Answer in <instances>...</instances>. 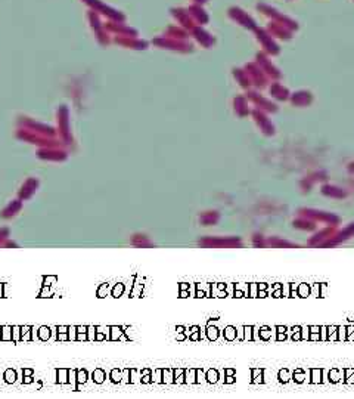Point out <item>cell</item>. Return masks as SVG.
Here are the masks:
<instances>
[{
    "mask_svg": "<svg viewBox=\"0 0 354 399\" xmlns=\"http://www.w3.org/2000/svg\"><path fill=\"white\" fill-rule=\"evenodd\" d=\"M9 235H10L9 228H1V230H0V247H3L4 241L9 240Z\"/></svg>",
    "mask_w": 354,
    "mask_h": 399,
    "instance_id": "17",
    "label": "cell"
},
{
    "mask_svg": "<svg viewBox=\"0 0 354 399\" xmlns=\"http://www.w3.org/2000/svg\"><path fill=\"white\" fill-rule=\"evenodd\" d=\"M349 172H350V173H354V163H352V164L349 166Z\"/></svg>",
    "mask_w": 354,
    "mask_h": 399,
    "instance_id": "22",
    "label": "cell"
},
{
    "mask_svg": "<svg viewBox=\"0 0 354 399\" xmlns=\"http://www.w3.org/2000/svg\"><path fill=\"white\" fill-rule=\"evenodd\" d=\"M335 231H337V226H326V228H322V230H319V231H316V232L313 234L310 238H309V241H307V246L309 247H319L322 242H325L331 235H334L335 234Z\"/></svg>",
    "mask_w": 354,
    "mask_h": 399,
    "instance_id": "4",
    "label": "cell"
},
{
    "mask_svg": "<svg viewBox=\"0 0 354 399\" xmlns=\"http://www.w3.org/2000/svg\"><path fill=\"white\" fill-rule=\"evenodd\" d=\"M251 98H253V100H254L256 104H258V105H260V106H263V108H267V110H272V111L275 110V105H270V104H269L267 100H261V98H258L257 95H254V94H253V96H251Z\"/></svg>",
    "mask_w": 354,
    "mask_h": 399,
    "instance_id": "16",
    "label": "cell"
},
{
    "mask_svg": "<svg viewBox=\"0 0 354 399\" xmlns=\"http://www.w3.org/2000/svg\"><path fill=\"white\" fill-rule=\"evenodd\" d=\"M266 248H300V244L291 242L281 236H266Z\"/></svg>",
    "mask_w": 354,
    "mask_h": 399,
    "instance_id": "7",
    "label": "cell"
},
{
    "mask_svg": "<svg viewBox=\"0 0 354 399\" xmlns=\"http://www.w3.org/2000/svg\"><path fill=\"white\" fill-rule=\"evenodd\" d=\"M254 116H256V118H257L258 124H260V126H261V128L264 129V132H266V133H273V128L270 126V123L267 122V118H266V117H264L263 114H258V112H256Z\"/></svg>",
    "mask_w": 354,
    "mask_h": 399,
    "instance_id": "15",
    "label": "cell"
},
{
    "mask_svg": "<svg viewBox=\"0 0 354 399\" xmlns=\"http://www.w3.org/2000/svg\"><path fill=\"white\" fill-rule=\"evenodd\" d=\"M292 226H294L295 230L307 231V232H310V231H316V228H318V225H316L315 220H310V219L303 218V216H298L297 219H294V220H292Z\"/></svg>",
    "mask_w": 354,
    "mask_h": 399,
    "instance_id": "9",
    "label": "cell"
},
{
    "mask_svg": "<svg viewBox=\"0 0 354 399\" xmlns=\"http://www.w3.org/2000/svg\"><path fill=\"white\" fill-rule=\"evenodd\" d=\"M236 104H238V106H239V114H245L247 111H245V102L242 100H236Z\"/></svg>",
    "mask_w": 354,
    "mask_h": 399,
    "instance_id": "19",
    "label": "cell"
},
{
    "mask_svg": "<svg viewBox=\"0 0 354 399\" xmlns=\"http://www.w3.org/2000/svg\"><path fill=\"white\" fill-rule=\"evenodd\" d=\"M321 192H322V196L328 197V198H335V200L347 198V196H349L347 190L340 188V186H337V185H331V184H325V185H322Z\"/></svg>",
    "mask_w": 354,
    "mask_h": 399,
    "instance_id": "6",
    "label": "cell"
},
{
    "mask_svg": "<svg viewBox=\"0 0 354 399\" xmlns=\"http://www.w3.org/2000/svg\"><path fill=\"white\" fill-rule=\"evenodd\" d=\"M131 246L137 247V248H154L155 244L145 235V234H136L133 235V238L130 240Z\"/></svg>",
    "mask_w": 354,
    "mask_h": 399,
    "instance_id": "10",
    "label": "cell"
},
{
    "mask_svg": "<svg viewBox=\"0 0 354 399\" xmlns=\"http://www.w3.org/2000/svg\"><path fill=\"white\" fill-rule=\"evenodd\" d=\"M22 210V201L18 198V200H13V201H10L3 210H1V218L3 219H12L13 216H16L19 212Z\"/></svg>",
    "mask_w": 354,
    "mask_h": 399,
    "instance_id": "8",
    "label": "cell"
},
{
    "mask_svg": "<svg viewBox=\"0 0 354 399\" xmlns=\"http://www.w3.org/2000/svg\"><path fill=\"white\" fill-rule=\"evenodd\" d=\"M219 220H220V213H219V212H216V210L204 212V213L199 216V222H201V225H204V226H211V225H216Z\"/></svg>",
    "mask_w": 354,
    "mask_h": 399,
    "instance_id": "11",
    "label": "cell"
},
{
    "mask_svg": "<svg viewBox=\"0 0 354 399\" xmlns=\"http://www.w3.org/2000/svg\"><path fill=\"white\" fill-rule=\"evenodd\" d=\"M198 246L204 248H241L244 241L241 236H202L198 240Z\"/></svg>",
    "mask_w": 354,
    "mask_h": 399,
    "instance_id": "1",
    "label": "cell"
},
{
    "mask_svg": "<svg viewBox=\"0 0 354 399\" xmlns=\"http://www.w3.org/2000/svg\"><path fill=\"white\" fill-rule=\"evenodd\" d=\"M272 94L276 95L278 98H287V95H284V94H287V90H282L279 86H275V88L272 89Z\"/></svg>",
    "mask_w": 354,
    "mask_h": 399,
    "instance_id": "18",
    "label": "cell"
},
{
    "mask_svg": "<svg viewBox=\"0 0 354 399\" xmlns=\"http://www.w3.org/2000/svg\"><path fill=\"white\" fill-rule=\"evenodd\" d=\"M37 188H38V180H37V179H34V178L27 179V180L24 182V185L21 186V190L18 191V198L21 200V201H27V200H30L32 196L35 194Z\"/></svg>",
    "mask_w": 354,
    "mask_h": 399,
    "instance_id": "5",
    "label": "cell"
},
{
    "mask_svg": "<svg viewBox=\"0 0 354 399\" xmlns=\"http://www.w3.org/2000/svg\"><path fill=\"white\" fill-rule=\"evenodd\" d=\"M303 95H304V94H300L297 98L294 96V104H295V102H297V104H303V102H306V96H303Z\"/></svg>",
    "mask_w": 354,
    "mask_h": 399,
    "instance_id": "20",
    "label": "cell"
},
{
    "mask_svg": "<svg viewBox=\"0 0 354 399\" xmlns=\"http://www.w3.org/2000/svg\"><path fill=\"white\" fill-rule=\"evenodd\" d=\"M251 241H253V246H254L256 248H266V236H264L263 234L260 232L253 234Z\"/></svg>",
    "mask_w": 354,
    "mask_h": 399,
    "instance_id": "14",
    "label": "cell"
},
{
    "mask_svg": "<svg viewBox=\"0 0 354 399\" xmlns=\"http://www.w3.org/2000/svg\"><path fill=\"white\" fill-rule=\"evenodd\" d=\"M354 236V222L349 224L343 230H337L334 235H331L325 242H322L318 248H334L337 246H341L343 242H347Z\"/></svg>",
    "mask_w": 354,
    "mask_h": 399,
    "instance_id": "3",
    "label": "cell"
},
{
    "mask_svg": "<svg viewBox=\"0 0 354 399\" xmlns=\"http://www.w3.org/2000/svg\"><path fill=\"white\" fill-rule=\"evenodd\" d=\"M322 180H326V173H315L313 176H310L301 182V188L304 192H309V191H312V186L316 182H322Z\"/></svg>",
    "mask_w": 354,
    "mask_h": 399,
    "instance_id": "12",
    "label": "cell"
},
{
    "mask_svg": "<svg viewBox=\"0 0 354 399\" xmlns=\"http://www.w3.org/2000/svg\"><path fill=\"white\" fill-rule=\"evenodd\" d=\"M3 247H7V248H10V247H18L13 241H9V240H6L4 241V244H3Z\"/></svg>",
    "mask_w": 354,
    "mask_h": 399,
    "instance_id": "21",
    "label": "cell"
},
{
    "mask_svg": "<svg viewBox=\"0 0 354 399\" xmlns=\"http://www.w3.org/2000/svg\"><path fill=\"white\" fill-rule=\"evenodd\" d=\"M297 214L303 216V218H307L310 220H315L316 224L322 222V224H326L329 226H338L341 224V218L340 216H337L335 213H331V212L319 210V208L303 207V208H298Z\"/></svg>",
    "mask_w": 354,
    "mask_h": 399,
    "instance_id": "2",
    "label": "cell"
},
{
    "mask_svg": "<svg viewBox=\"0 0 354 399\" xmlns=\"http://www.w3.org/2000/svg\"><path fill=\"white\" fill-rule=\"evenodd\" d=\"M40 157L49 160H64L65 154L61 151H40Z\"/></svg>",
    "mask_w": 354,
    "mask_h": 399,
    "instance_id": "13",
    "label": "cell"
}]
</instances>
